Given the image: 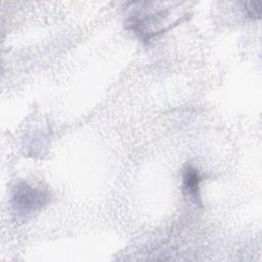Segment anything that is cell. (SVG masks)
<instances>
[{
    "label": "cell",
    "mask_w": 262,
    "mask_h": 262,
    "mask_svg": "<svg viewBox=\"0 0 262 262\" xmlns=\"http://www.w3.org/2000/svg\"><path fill=\"white\" fill-rule=\"evenodd\" d=\"M47 200L48 192L45 189L35 187L27 182H19L13 188L11 202L15 212L27 215L40 209Z\"/></svg>",
    "instance_id": "6da1fadb"
},
{
    "label": "cell",
    "mask_w": 262,
    "mask_h": 262,
    "mask_svg": "<svg viewBox=\"0 0 262 262\" xmlns=\"http://www.w3.org/2000/svg\"><path fill=\"white\" fill-rule=\"evenodd\" d=\"M183 189L192 198L195 202H199L200 199V182H201V176L199 174V171L189 166L186 167L183 171Z\"/></svg>",
    "instance_id": "7a4b0ae2"
},
{
    "label": "cell",
    "mask_w": 262,
    "mask_h": 262,
    "mask_svg": "<svg viewBox=\"0 0 262 262\" xmlns=\"http://www.w3.org/2000/svg\"><path fill=\"white\" fill-rule=\"evenodd\" d=\"M261 2H247L245 3V9L248 16L253 18H259L261 15Z\"/></svg>",
    "instance_id": "3957f363"
}]
</instances>
